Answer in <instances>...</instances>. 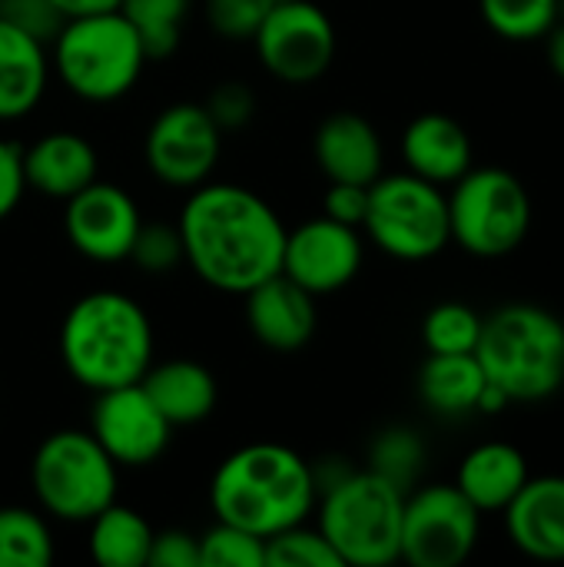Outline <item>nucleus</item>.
Returning <instances> with one entry per match:
<instances>
[{
    "label": "nucleus",
    "instance_id": "39",
    "mask_svg": "<svg viewBox=\"0 0 564 567\" xmlns=\"http://www.w3.org/2000/svg\"><path fill=\"white\" fill-rule=\"evenodd\" d=\"M27 193L23 179V150L0 136V223L17 209Z\"/></svg>",
    "mask_w": 564,
    "mask_h": 567
},
{
    "label": "nucleus",
    "instance_id": "23",
    "mask_svg": "<svg viewBox=\"0 0 564 567\" xmlns=\"http://www.w3.org/2000/svg\"><path fill=\"white\" fill-rule=\"evenodd\" d=\"M47 76V47L0 20V120L7 123L27 116L40 103Z\"/></svg>",
    "mask_w": 564,
    "mask_h": 567
},
{
    "label": "nucleus",
    "instance_id": "29",
    "mask_svg": "<svg viewBox=\"0 0 564 567\" xmlns=\"http://www.w3.org/2000/svg\"><path fill=\"white\" fill-rule=\"evenodd\" d=\"M422 468H425V442L419 439V432L406 425H392L376 435L369 449V472H376L379 478H386L389 485L409 495Z\"/></svg>",
    "mask_w": 564,
    "mask_h": 567
},
{
    "label": "nucleus",
    "instance_id": "32",
    "mask_svg": "<svg viewBox=\"0 0 564 567\" xmlns=\"http://www.w3.org/2000/svg\"><path fill=\"white\" fill-rule=\"evenodd\" d=\"M199 567H266V542L253 532L216 522L199 535Z\"/></svg>",
    "mask_w": 564,
    "mask_h": 567
},
{
    "label": "nucleus",
    "instance_id": "18",
    "mask_svg": "<svg viewBox=\"0 0 564 567\" xmlns=\"http://www.w3.org/2000/svg\"><path fill=\"white\" fill-rule=\"evenodd\" d=\"M509 542L535 561H564V475L529 478L505 508Z\"/></svg>",
    "mask_w": 564,
    "mask_h": 567
},
{
    "label": "nucleus",
    "instance_id": "20",
    "mask_svg": "<svg viewBox=\"0 0 564 567\" xmlns=\"http://www.w3.org/2000/svg\"><path fill=\"white\" fill-rule=\"evenodd\" d=\"M402 159L409 173L435 186H452L472 169V136L455 116L422 113L402 133Z\"/></svg>",
    "mask_w": 564,
    "mask_h": 567
},
{
    "label": "nucleus",
    "instance_id": "33",
    "mask_svg": "<svg viewBox=\"0 0 564 567\" xmlns=\"http://www.w3.org/2000/svg\"><path fill=\"white\" fill-rule=\"evenodd\" d=\"M136 269L150 276L173 272L183 262V236L176 223H140L136 239L126 256Z\"/></svg>",
    "mask_w": 564,
    "mask_h": 567
},
{
    "label": "nucleus",
    "instance_id": "24",
    "mask_svg": "<svg viewBox=\"0 0 564 567\" xmlns=\"http://www.w3.org/2000/svg\"><path fill=\"white\" fill-rule=\"evenodd\" d=\"M485 385L489 379L475 352H455V355L429 352V359L419 369V399L442 419L479 415V399Z\"/></svg>",
    "mask_w": 564,
    "mask_h": 567
},
{
    "label": "nucleus",
    "instance_id": "6",
    "mask_svg": "<svg viewBox=\"0 0 564 567\" xmlns=\"http://www.w3.org/2000/svg\"><path fill=\"white\" fill-rule=\"evenodd\" d=\"M319 532L329 538L342 565L389 567L402 548L406 492L376 472H346L319 492Z\"/></svg>",
    "mask_w": 564,
    "mask_h": 567
},
{
    "label": "nucleus",
    "instance_id": "7",
    "mask_svg": "<svg viewBox=\"0 0 564 567\" xmlns=\"http://www.w3.org/2000/svg\"><path fill=\"white\" fill-rule=\"evenodd\" d=\"M116 468L93 432L60 429L40 442L30 462V485L50 518L86 525L116 502Z\"/></svg>",
    "mask_w": 564,
    "mask_h": 567
},
{
    "label": "nucleus",
    "instance_id": "2",
    "mask_svg": "<svg viewBox=\"0 0 564 567\" xmlns=\"http://www.w3.org/2000/svg\"><path fill=\"white\" fill-rule=\"evenodd\" d=\"M319 502L316 468L276 442H253L223 458L209 482L216 522L259 535L263 542L302 525Z\"/></svg>",
    "mask_w": 564,
    "mask_h": 567
},
{
    "label": "nucleus",
    "instance_id": "13",
    "mask_svg": "<svg viewBox=\"0 0 564 567\" xmlns=\"http://www.w3.org/2000/svg\"><path fill=\"white\" fill-rule=\"evenodd\" d=\"M362 269V236L356 226L336 223L329 216H316L299 223L293 233L286 229L283 266L289 276L312 296H329L349 286Z\"/></svg>",
    "mask_w": 564,
    "mask_h": 567
},
{
    "label": "nucleus",
    "instance_id": "3",
    "mask_svg": "<svg viewBox=\"0 0 564 567\" xmlns=\"http://www.w3.org/2000/svg\"><path fill=\"white\" fill-rule=\"evenodd\" d=\"M60 359L70 379L90 392L133 385L153 365L150 316L126 292H86L63 316Z\"/></svg>",
    "mask_w": 564,
    "mask_h": 567
},
{
    "label": "nucleus",
    "instance_id": "38",
    "mask_svg": "<svg viewBox=\"0 0 564 567\" xmlns=\"http://www.w3.org/2000/svg\"><path fill=\"white\" fill-rule=\"evenodd\" d=\"M369 209V186L362 183H329L326 199H322V216L362 229Z\"/></svg>",
    "mask_w": 564,
    "mask_h": 567
},
{
    "label": "nucleus",
    "instance_id": "12",
    "mask_svg": "<svg viewBox=\"0 0 564 567\" xmlns=\"http://www.w3.org/2000/svg\"><path fill=\"white\" fill-rule=\"evenodd\" d=\"M223 153V130L203 103H173L156 113L146 130V169L173 186L196 189L209 179Z\"/></svg>",
    "mask_w": 564,
    "mask_h": 567
},
{
    "label": "nucleus",
    "instance_id": "21",
    "mask_svg": "<svg viewBox=\"0 0 564 567\" xmlns=\"http://www.w3.org/2000/svg\"><path fill=\"white\" fill-rule=\"evenodd\" d=\"M529 478L532 472L522 449L509 442H485L462 458L455 472V488L482 515H489V512H505Z\"/></svg>",
    "mask_w": 564,
    "mask_h": 567
},
{
    "label": "nucleus",
    "instance_id": "27",
    "mask_svg": "<svg viewBox=\"0 0 564 567\" xmlns=\"http://www.w3.org/2000/svg\"><path fill=\"white\" fill-rule=\"evenodd\" d=\"M130 27L140 33V43L150 60L170 56L180 47L183 20L189 13V0H120L116 7Z\"/></svg>",
    "mask_w": 564,
    "mask_h": 567
},
{
    "label": "nucleus",
    "instance_id": "4",
    "mask_svg": "<svg viewBox=\"0 0 564 567\" xmlns=\"http://www.w3.org/2000/svg\"><path fill=\"white\" fill-rule=\"evenodd\" d=\"M475 359L512 402H545L564 385V319L535 302H509L482 319Z\"/></svg>",
    "mask_w": 564,
    "mask_h": 567
},
{
    "label": "nucleus",
    "instance_id": "17",
    "mask_svg": "<svg viewBox=\"0 0 564 567\" xmlns=\"http://www.w3.org/2000/svg\"><path fill=\"white\" fill-rule=\"evenodd\" d=\"M316 166L329 183H362L372 186L382 176V136L359 113H332L319 123L312 136Z\"/></svg>",
    "mask_w": 564,
    "mask_h": 567
},
{
    "label": "nucleus",
    "instance_id": "28",
    "mask_svg": "<svg viewBox=\"0 0 564 567\" xmlns=\"http://www.w3.org/2000/svg\"><path fill=\"white\" fill-rule=\"evenodd\" d=\"M485 27L512 43H532L548 37L562 20L558 0H479Z\"/></svg>",
    "mask_w": 564,
    "mask_h": 567
},
{
    "label": "nucleus",
    "instance_id": "11",
    "mask_svg": "<svg viewBox=\"0 0 564 567\" xmlns=\"http://www.w3.org/2000/svg\"><path fill=\"white\" fill-rule=\"evenodd\" d=\"M259 63L283 83L319 80L336 56V27L312 0H279L253 33Z\"/></svg>",
    "mask_w": 564,
    "mask_h": 567
},
{
    "label": "nucleus",
    "instance_id": "8",
    "mask_svg": "<svg viewBox=\"0 0 564 567\" xmlns=\"http://www.w3.org/2000/svg\"><path fill=\"white\" fill-rule=\"evenodd\" d=\"M449 229L469 256L502 259L522 249L532 229V196L502 166H472L449 193Z\"/></svg>",
    "mask_w": 564,
    "mask_h": 567
},
{
    "label": "nucleus",
    "instance_id": "40",
    "mask_svg": "<svg viewBox=\"0 0 564 567\" xmlns=\"http://www.w3.org/2000/svg\"><path fill=\"white\" fill-rule=\"evenodd\" d=\"M60 7L63 17H83V13H103V10H116L120 0H53Z\"/></svg>",
    "mask_w": 564,
    "mask_h": 567
},
{
    "label": "nucleus",
    "instance_id": "19",
    "mask_svg": "<svg viewBox=\"0 0 564 567\" xmlns=\"http://www.w3.org/2000/svg\"><path fill=\"white\" fill-rule=\"evenodd\" d=\"M100 159L86 136L73 130H53L23 150V179L47 199H70L96 179Z\"/></svg>",
    "mask_w": 564,
    "mask_h": 567
},
{
    "label": "nucleus",
    "instance_id": "5",
    "mask_svg": "<svg viewBox=\"0 0 564 567\" xmlns=\"http://www.w3.org/2000/svg\"><path fill=\"white\" fill-rule=\"evenodd\" d=\"M50 47L60 83L86 103L126 96L150 63L140 33L120 10L66 17Z\"/></svg>",
    "mask_w": 564,
    "mask_h": 567
},
{
    "label": "nucleus",
    "instance_id": "35",
    "mask_svg": "<svg viewBox=\"0 0 564 567\" xmlns=\"http://www.w3.org/2000/svg\"><path fill=\"white\" fill-rule=\"evenodd\" d=\"M273 0H206L209 27L226 40H253Z\"/></svg>",
    "mask_w": 564,
    "mask_h": 567
},
{
    "label": "nucleus",
    "instance_id": "15",
    "mask_svg": "<svg viewBox=\"0 0 564 567\" xmlns=\"http://www.w3.org/2000/svg\"><path fill=\"white\" fill-rule=\"evenodd\" d=\"M143 216L123 186L93 179L66 199L63 229L70 246L90 262H123Z\"/></svg>",
    "mask_w": 564,
    "mask_h": 567
},
{
    "label": "nucleus",
    "instance_id": "31",
    "mask_svg": "<svg viewBox=\"0 0 564 567\" xmlns=\"http://www.w3.org/2000/svg\"><path fill=\"white\" fill-rule=\"evenodd\" d=\"M266 567H346L319 528L293 525L266 538Z\"/></svg>",
    "mask_w": 564,
    "mask_h": 567
},
{
    "label": "nucleus",
    "instance_id": "41",
    "mask_svg": "<svg viewBox=\"0 0 564 567\" xmlns=\"http://www.w3.org/2000/svg\"><path fill=\"white\" fill-rule=\"evenodd\" d=\"M548 66H552V73L564 80V23L558 20L552 30H548Z\"/></svg>",
    "mask_w": 564,
    "mask_h": 567
},
{
    "label": "nucleus",
    "instance_id": "1",
    "mask_svg": "<svg viewBox=\"0 0 564 567\" xmlns=\"http://www.w3.org/2000/svg\"><path fill=\"white\" fill-rule=\"evenodd\" d=\"M183 259L213 289L246 296L283 266L286 226L276 209L236 183H203L180 209Z\"/></svg>",
    "mask_w": 564,
    "mask_h": 567
},
{
    "label": "nucleus",
    "instance_id": "37",
    "mask_svg": "<svg viewBox=\"0 0 564 567\" xmlns=\"http://www.w3.org/2000/svg\"><path fill=\"white\" fill-rule=\"evenodd\" d=\"M146 567H199V538L180 528L153 532Z\"/></svg>",
    "mask_w": 564,
    "mask_h": 567
},
{
    "label": "nucleus",
    "instance_id": "42",
    "mask_svg": "<svg viewBox=\"0 0 564 567\" xmlns=\"http://www.w3.org/2000/svg\"><path fill=\"white\" fill-rule=\"evenodd\" d=\"M273 3H279V0H273Z\"/></svg>",
    "mask_w": 564,
    "mask_h": 567
},
{
    "label": "nucleus",
    "instance_id": "16",
    "mask_svg": "<svg viewBox=\"0 0 564 567\" xmlns=\"http://www.w3.org/2000/svg\"><path fill=\"white\" fill-rule=\"evenodd\" d=\"M316 296L276 272L246 292V322L253 336L276 352H296L316 336Z\"/></svg>",
    "mask_w": 564,
    "mask_h": 567
},
{
    "label": "nucleus",
    "instance_id": "14",
    "mask_svg": "<svg viewBox=\"0 0 564 567\" xmlns=\"http://www.w3.org/2000/svg\"><path fill=\"white\" fill-rule=\"evenodd\" d=\"M90 432L103 445V452L123 468L153 465L173 435V425L160 415L140 382L96 392V405L90 415Z\"/></svg>",
    "mask_w": 564,
    "mask_h": 567
},
{
    "label": "nucleus",
    "instance_id": "9",
    "mask_svg": "<svg viewBox=\"0 0 564 567\" xmlns=\"http://www.w3.org/2000/svg\"><path fill=\"white\" fill-rule=\"evenodd\" d=\"M362 229L369 239L399 262L435 259L449 243V196L442 186L416 176L392 173L369 186V209Z\"/></svg>",
    "mask_w": 564,
    "mask_h": 567
},
{
    "label": "nucleus",
    "instance_id": "30",
    "mask_svg": "<svg viewBox=\"0 0 564 567\" xmlns=\"http://www.w3.org/2000/svg\"><path fill=\"white\" fill-rule=\"evenodd\" d=\"M482 336V316L465 302H439L422 322V342L435 355L475 352Z\"/></svg>",
    "mask_w": 564,
    "mask_h": 567
},
{
    "label": "nucleus",
    "instance_id": "22",
    "mask_svg": "<svg viewBox=\"0 0 564 567\" xmlns=\"http://www.w3.org/2000/svg\"><path fill=\"white\" fill-rule=\"evenodd\" d=\"M140 385L173 429L209 419L219 399L213 372L193 359H170L163 365H150Z\"/></svg>",
    "mask_w": 564,
    "mask_h": 567
},
{
    "label": "nucleus",
    "instance_id": "25",
    "mask_svg": "<svg viewBox=\"0 0 564 567\" xmlns=\"http://www.w3.org/2000/svg\"><path fill=\"white\" fill-rule=\"evenodd\" d=\"M90 558L100 567H146L150 561V545H153V528L150 522L113 502L90 522Z\"/></svg>",
    "mask_w": 564,
    "mask_h": 567
},
{
    "label": "nucleus",
    "instance_id": "34",
    "mask_svg": "<svg viewBox=\"0 0 564 567\" xmlns=\"http://www.w3.org/2000/svg\"><path fill=\"white\" fill-rule=\"evenodd\" d=\"M0 20L50 47L66 17L53 0H0Z\"/></svg>",
    "mask_w": 564,
    "mask_h": 567
},
{
    "label": "nucleus",
    "instance_id": "36",
    "mask_svg": "<svg viewBox=\"0 0 564 567\" xmlns=\"http://www.w3.org/2000/svg\"><path fill=\"white\" fill-rule=\"evenodd\" d=\"M203 106H206V113L216 120V126L223 133L226 130H239V126H246L256 116V96L239 80H226V83L213 86V93H209V100Z\"/></svg>",
    "mask_w": 564,
    "mask_h": 567
},
{
    "label": "nucleus",
    "instance_id": "26",
    "mask_svg": "<svg viewBox=\"0 0 564 567\" xmlns=\"http://www.w3.org/2000/svg\"><path fill=\"white\" fill-rule=\"evenodd\" d=\"M53 561L50 525L33 508H0V567H47Z\"/></svg>",
    "mask_w": 564,
    "mask_h": 567
},
{
    "label": "nucleus",
    "instance_id": "10",
    "mask_svg": "<svg viewBox=\"0 0 564 567\" xmlns=\"http://www.w3.org/2000/svg\"><path fill=\"white\" fill-rule=\"evenodd\" d=\"M482 535V512L452 485L412 488L402 505L399 561L412 567H459Z\"/></svg>",
    "mask_w": 564,
    "mask_h": 567
}]
</instances>
